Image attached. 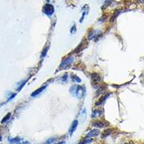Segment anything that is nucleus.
<instances>
[{"mask_svg": "<svg viewBox=\"0 0 144 144\" xmlns=\"http://www.w3.org/2000/svg\"><path fill=\"white\" fill-rule=\"evenodd\" d=\"M110 95V93H107V94L104 95V96H102V98H100V99L98 100V102H96V105H100V104H104V101L107 99V97L109 96Z\"/></svg>", "mask_w": 144, "mask_h": 144, "instance_id": "nucleus-10", "label": "nucleus"}, {"mask_svg": "<svg viewBox=\"0 0 144 144\" xmlns=\"http://www.w3.org/2000/svg\"><path fill=\"white\" fill-rule=\"evenodd\" d=\"M78 120H74L73 122H72V124L71 125V128H70V129H69V134H70V136H72V134H73V133L75 132L77 127H78Z\"/></svg>", "mask_w": 144, "mask_h": 144, "instance_id": "nucleus-5", "label": "nucleus"}, {"mask_svg": "<svg viewBox=\"0 0 144 144\" xmlns=\"http://www.w3.org/2000/svg\"><path fill=\"white\" fill-rule=\"evenodd\" d=\"M138 2L140 3H144V0H138Z\"/></svg>", "mask_w": 144, "mask_h": 144, "instance_id": "nucleus-22", "label": "nucleus"}, {"mask_svg": "<svg viewBox=\"0 0 144 144\" xmlns=\"http://www.w3.org/2000/svg\"><path fill=\"white\" fill-rule=\"evenodd\" d=\"M71 80L73 81H74V82H78V83H80V82L81 81V78L76 74H72L71 75Z\"/></svg>", "mask_w": 144, "mask_h": 144, "instance_id": "nucleus-13", "label": "nucleus"}, {"mask_svg": "<svg viewBox=\"0 0 144 144\" xmlns=\"http://www.w3.org/2000/svg\"><path fill=\"white\" fill-rule=\"evenodd\" d=\"M85 95V89L83 86L81 85H77L76 92H75V96L79 99H81L84 97Z\"/></svg>", "mask_w": 144, "mask_h": 144, "instance_id": "nucleus-3", "label": "nucleus"}, {"mask_svg": "<svg viewBox=\"0 0 144 144\" xmlns=\"http://www.w3.org/2000/svg\"><path fill=\"white\" fill-rule=\"evenodd\" d=\"M100 134V131L98 129H93L90 131L89 133H87L86 135V138H92V137H95L97 136Z\"/></svg>", "mask_w": 144, "mask_h": 144, "instance_id": "nucleus-7", "label": "nucleus"}, {"mask_svg": "<svg viewBox=\"0 0 144 144\" xmlns=\"http://www.w3.org/2000/svg\"><path fill=\"white\" fill-rule=\"evenodd\" d=\"M56 141V137H51L48 139L45 142V144H53Z\"/></svg>", "mask_w": 144, "mask_h": 144, "instance_id": "nucleus-14", "label": "nucleus"}, {"mask_svg": "<svg viewBox=\"0 0 144 144\" xmlns=\"http://www.w3.org/2000/svg\"><path fill=\"white\" fill-rule=\"evenodd\" d=\"M108 125V123H107L106 121H93L92 122V125L95 127V128H104V127H107Z\"/></svg>", "mask_w": 144, "mask_h": 144, "instance_id": "nucleus-4", "label": "nucleus"}, {"mask_svg": "<svg viewBox=\"0 0 144 144\" xmlns=\"http://www.w3.org/2000/svg\"><path fill=\"white\" fill-rule=\"evenodd\" d=\"M1 141H2V137L0 136V142H1Z\"/></svg>", "mask_w": 144, "mask_h": 144, "instance_id": "nucleus-24", "label": "nucleus"}, {"mask_svg": "<svg viewBox=\"0 0 144 144\" xmlns=\"http://www.w3.org/2000/svg\"><path fill=\"white\" fill-rule=\"evenodd\" d=\"M125 144H134L132 142H128V143H125Z\"/></svg>", "mask_w": 144, "mask_h": 144, "instance_id": "nucleus-23", "label": "nucleus"}, {"mask_svg": "<svg viewBox=\"0 0 144 144\" xmlns=\"http://www.w3.org/2000/svg\"><path fill=\"white\" fill-rule=\"evenodd\" d=\"M56 144H66V142H64V141H63V142H60V143H56Z\"/></svg>", "mask_w": 144, "mask_h": 144, "instance_id": "nucleus-21", "label": "nucleus"}, {"mask_svg": "<svg viewBox=\"0 0 144 144\" xmlns=\"http://www.w3.org/2000/svg\"><path fill=\"white\" fill-rule=\"evenodd\" d=\"M92 142V140L90 138H87V139H85V140H81L78 144H89Z\"/></svg>", "mask_w": 144, "mask_h": 144, "instance_id": "nucleus-15", "label": "nucleus"}, {"mask_svg": "<svg viewBox=\"0 0 144 144\" xmlns=\"http://www.w3.org/2000/svg\"><path fill=\"white\" fill-rule=\"evenodd\" d=\"M68 74H65L63 77H62V78H61V81H68Z\"/></svg>", "mask_w": 144, "mask_h": 144, "instance_id": "nucleus-18", "label": "nucleus"}, {"mask_svg": "<svg viewBox=\"0 0 144 144\" xmlns=\"http://www.w3.org/2000/svg\"><path fill=\"white\" fill-rule=\"evenodd\" d=\"M92 84H97V83H99L100 81V76L98 74H96V73H93L92 74Z\"/></svg>", "mask_w": 144, "mask_h": 144, "instance_id": "nucleus-6", "label": "nucleus"}, {"mask_svg": "<svg viewBox=\"0 0 144 144\" xmlns=\"http://www.w3.org/2000/svg\"><path fill=\"white\" fill-rule=\"evenodd\" d=\"M74 61V58L72 57V56H68V57H67L66 59L63 60L62 63L60 64V68L61 69H68V68H70L71 64L73 63Z\"/></svg>", "mask_w": 144, "mask_h": 144, "instance_id": "nucleus-1", "label": "nucleus"}, {"mask_svg": "<svg viewBox=\"0 0 144 144\" xmlns=\"http://www.w3.org/2000/svg\"><path fill=\"white\" fill-rule=\"evenodd\" d=\"M46 1H47V2H49V0H46Z\"/></svg>", "mask_w": 144, "mask_h": 144, "instance_id": "nucleus-25", "label": "nucleus"}, {"mask_svg": "<svg viewBox=\"0 0 144 144\" xmlns=\"http://www.w3.org/2000/svg\"><path fill=\"white\" fill-rule=\"evenodd\" d=\"M20 144H30V143H29V142H28V141H23Z\"/></svg>", "mask_w": 144, "mask_h": 144, "instance_id": "nucleus-20", "label": "nucleus"}, {"mask_svg": "<svg viewBox=\"0 0 144 144\" xmlns=\"http://www.w3.org/2000/svg\"><path fill=\"white\" fill-rule=\"evenodd\" d=\"M8 140L9 143H17V144H20V143L22 142V140L20 139V137H17V138H9L8 139Z\"/></svg>", "mask_w": 144, "mask_h": 144, "instance_id": "nucleus-9", "label": "nucleus"}, {"mask_svg": "<svg viewBox=\"0 0 144 144\" xmlns=\"http://www.w3.org/2000/svg\"><path fill=\"white\" fill-rule=\"evenodd\" d=\"M46 87H47V85H44V86H42V87H41V88H39V89H38L37 90H35V92H32V96H38L39 93H41V92H42L43 90H45V88H46Z\"/></svg>", "mask_w": 144, "mask_h": 144, "instance_id": "nucleus-8", "label": "nucleus"}, {"mask_svg": "<svg viewBox=\"0 0 144 144\" xmlns=\"http://www.w3.org/2000/svg\"><path fill=\"white\" fill-rule=\"evenodd\" d=\"M110 134H111V129H110V128H107V129H105L104 132H102L101 137L102 138H106L108 136H110Z\"/></svg>", "mask_w": 144, "mask_h": 144, "instance_id": "nucleus-11", "label": "nucleus"}, {"mask_svg": "<svg viewBox=\"0 0 144 144\" xmlns=\"http://www.w3.org/2000/svg\"><path fill=\"white\" fill-rule=\"evenodd\" d=\"M26 82H27V80H24L22 81H20V85H19V87L17 88V91H20V90H21V89L24 86V85L26 84Z\"/></svg>", "mask_w": 144, "mask_h": 144, "instance_id": "nucleus-16", "label": "nucleus"}, {"mask_svg": "<svg viewBox=\"0 0 144 144\" xmlns=\"http://www.w3.org/2000/svg\"><path fill=\"white\" fill-rule=\"evenodd\" d=\"M102 114V111L100 110H94L92 112V117H100Z\"/></svg>", "mask_w": 144, "mask_h": 144, "instance_id": "nucleus-12", "label": "nucleus"}, {"mask_svg": "<svg viewBox=\"0 0 144 144\" xmlns=\"http://www.w3.org/2000/svg\"><path fill=\"white\" fill-rule=\"evenodd\" d=\"M47 50H48V48H45V49L42 52V56H45V54H46V51H47Z\"/></svg>", "mask_w": 144, "mask_h": 144, "instance_id": "nucleus-19", "label": "nucleus"}, {"mask_svg": "<svg viewBox=\"0 0 144 144\" xmlns=\"http://www.w3.org/2000/svg\"><path fill=\"white\" fill-rule=\"evenodd\" d=\"M43 12L45 15H47L49 17H51L54 13V7L53 5H51L49 3L45 4L43 6Z\"/></svg>", "mask_w": 144, "mask_h": 144, "instance_id": "nucleus-2", "label": "nucleus"}, {"mask_svg": "<svg viewBox=\"0 0 144 144\" xmlns=\"http://www.w3.org/2000/svg\"><path fill=\"white\" fill-rule=\"evenodd\" d=\"M10 116H11V114H10V113H9V114H7L6 115V117H5L2 120V124H3V123H6L9 120V118L10 117Z\"/></svg>", "mask_w": 144, "mask_h": 144, "instance_id": "nucleus-17", "label": "nucleus"}]
</instances>
